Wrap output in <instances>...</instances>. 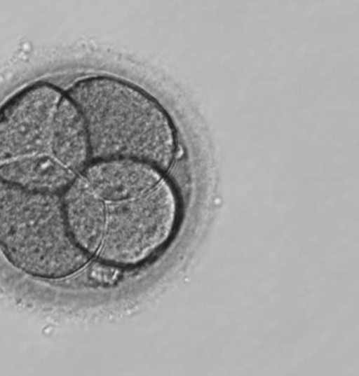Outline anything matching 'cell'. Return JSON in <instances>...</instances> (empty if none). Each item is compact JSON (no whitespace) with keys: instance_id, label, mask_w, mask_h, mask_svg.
Wrapping results in <instances>:
<instances>
[{"instance_id":"1","label":"cell","mask_w":359,"mask_h":376,"mask_svg":"<svg viewBox=\"0 0 359 376\" xmlns=\"http://www.w3.org/2000/svg\"><path fill=\"white\" fill-rule=\"evenodd\" d=\"M66 93L85 118L92 159L132 158L165 172L179 155L169 115L130 82L110 76H89L76 81Z\"/></svg>"},{"instance_id":"2","label":"cell","mask_w":359,"mask_h":376,"mask_svg":"<svg viewBox=\"0 0 359 376\" xmlns=\"http://www.w3.org/2000/svg\"><path fill=\"white\" fill-rule=\"evenodd\" d=\"M0 245L12 265L37 278H65L93 260L69 233L61 195L31 192L1 181Z\"/></svg>"},{"instance_id":"3","label":"cell","mask_w":359,"mask_h":376,"mask_svg":"<svg viewBox=\"0 0 359 376\" xmlns=\"http://www.w3.org/2000/svg\"><path fill=\"white\" fill-rule=\"evenodd\" d=\"M180 205L168 176L139 197L107 203L104 236L95 260L118 269L144 263L170 239Z\"/></svg>"},{"instance_id":"4","label":"cell","mask_w":359,"mask_h":376,"mask_svg":"<svg viewBox=\"0 0 359 376\" xmlns=\"http://www.w3.org/2000/svg\"><path fill=\"white\" fill-rule=\"evenodd\" d=\"M63 92L48 82L22 88L1 106L0 162L50 153L55 116Z\"/></svg>"},{"instance_id":"5","label":"cell","mask_w":359,"mask_h":376,"mask_svg":"<svg viewBox=\"0 0 359 376\" xmlns=\"http://www.w3.org/2000/svg\"><path fill=\"white\" fill-rule=\"evenodd\" d=\"M79 174L107 203L139 197L167 176L156 166L132 158L92 159Z\"/></svg>"},{"instance_id":"6","label":"cell","mask_w":359,"mask_h":376,"mask_svg":"<svg viewBox=\"0 0 359 376\" xmlns=\"http://www.w3.org/2000/svg\"><path fill=\"white\" fill-rule=\"evenodd\" d=\"M69 233L83 253L95 259L104 236L107 203L78 174L61 195Z\"/></svg>"},{"instance_id":"7","label":"cell","mask_w":359,"mask_h":376,"mask_svg":"<svg viewBox=\"0 0 359 376\" xmlns=\"http://www.w3.org/2000/svg\"><path fill=\"white\" fill-rule=\"evenodd\" d=\"M50 153L79 174L92 159L85 118L74 101L65 92L55 116Z\"/></svg>"},{"instance_id":"8","label":"cell","mask_w":359,"mask_h":376,"mask_svg":"<svg viewBox=\"0 0 359 376\" xmlns=\"http://www.w3.org/2000/svg\"><path fill=\"white\" fill-rule=\"evenodd\" d=\"M0 175L1 182L22 189L61 195L78 174L46 153L0 162Z\"/></svg>"}]
</instances>
